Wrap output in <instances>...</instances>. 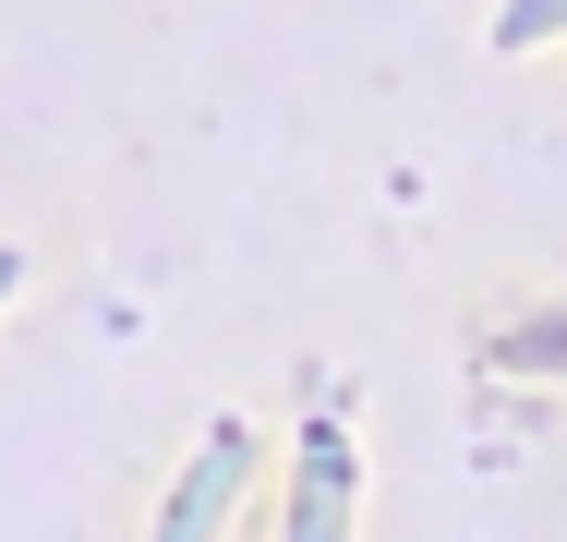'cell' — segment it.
<instances>
[{"mask_svg": "<svg viewBox=\"0 0 567 542\" xmlns=\"http://www.w3.org/2000/svg\"><path fill=\"white\" fill-rule=\"evenodd\" d=\"M241 482H254V434L218 423L206 446H194V470L169 482V507H157V542H218L229 507H241Z\"/></svg>", "mask_w": 567, "mask_h": 542, "instance_id": "obj_1", "label": "cell"}, {"mask_svg": "<svg viewBox=\"0 0 567 542\" xmlns=\"http://www.w3.org/2000/svg\"><path fill=\"white\" fill-rule=\"evenodd\" d=\"M278 542H350V446L327 423L302 434V458H290V531Z\"/></svg>", "mask_w": 567, "mask_h": 542, "instance_id": "obj_2", "label": "cell"}, {"mask_svg": "<svg viewBox=\"0 0 567 542\" xmlns=\"http://www.w3.org/2000/svg\"><path fill=\"white\" fill-rule=\"evenodd\" d=\"M544 37H567V0H507L495 12V49H544Z\"/></svg>", "mask_w": 567, "mask_h": 542, "instance_id": "obj_3", "label": "cell"}, {"mask_svg": "<svg viewBox=\"0 0 567 542\" xmlns=\"http://www.w3.org/2000/svg\"><path fill=\"white\" fill-rule=\"evenodd\" d=\"M507 362H532V374H544V362H567V325H519V337H507Z\"/></svg>", "mask_w": 567, "mask_h": 542, "instance_id": "obj_4", "label": "cell"}, {"mask_svg": "<svg viewBox=\"0 0 567 542\" xmlns=\"http://www.w3.org/2000/svg\"><path fill=\"white\" fill-rule=\"evenodd\" d=\"M12 290H24V265H12V241H0V302H12Z\"/></svg>", "mask_w": 567, "mask_h": 542, "instance_id": "obj_5", "label": "cell"}]
</instances>
